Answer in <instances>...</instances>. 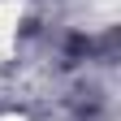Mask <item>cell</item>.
Listing matches in <instances>:
<instances>
[{"label": "cell", "mask_w": 121, "mask_h": 121, "mask_svg": "<svg viewBox=\"0 0 121 121\" xmlns=\"http://www.w3.org/2000/svg\"><path fill=\"white\" fill-rule=\"evenodd\" d=\"M78 56H91V39H86V35H73V39L65 43V60H69V65H73Z\"/></svg>", "instance_id": "obj_1"}]
</instances>
